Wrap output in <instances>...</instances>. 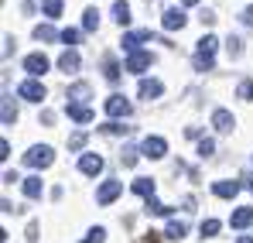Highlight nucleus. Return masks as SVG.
Wrapping results in <instances>:
<instances>
[{
    "label": "nucleus",
    "instance_id": "obj_32",
    "mask_svg": "<svg viewBox=\"0 0 253 243\" xmlns=\"http://www.w3.org/2000/svg\"><path fill=\"white\" fill-rule=\"evenodd\" d=\"M236 96L250 103V99H253V79H243V82H240V89H236Z\"/></svg>",
    "mask_w": 253,
    "mask_h": 243
},
{
    "label": "nucleus",
    "instance_id": "obj_35",
    "mask_svg": "<svg viewBox=\"0 0 253 243\" xmlns=\"http://www.w3.org/2000/svg\"><path fill=\"white\" fill-rule=\"evenodd\" d=\"M106 240V230H103V226H96V230H89V237H85L83 243H103Z\"/></svg>",
    "mask_w": 253,
    "mask_h": 243
},
{
    "label": "nucleus",
    "instance_id": "obj_21",
    "mask_svg": "<svg viewBox=\"0 0 253 243\" xmlns=\"http://www.w3.org/2000/svg\"><path fill=\"white\" fill-rule=\"evenodd\" d=\"M42 192H44L42 178H24V195H28V199H42Z\"/></svg>",
    "mask_w": 253,
    "mask_h": 243
},
{
    "label": "nucleus",
    "instance_id": "obj_23",
    "mask_svg": "<svg viewBox=\"0 0 253 243\" xmlns=\"http://www.w3.org/2000/svg\"><path fill=\"white\" fill-rule=\"evenodd\" d=\"M85 99H89V86L85 82H76L69 89V103H85Z\"/></svg>",
    "mask_w": 253,
    "mask_h": 243
},
{
    "label": "nucleus",
    "instance_id": "obj_39",
    "mask_svg": "<svg viewBox=\"0 0 253 243\" xmlns=\"http://www.w3.org/2000/svg\"><path fill=\"white\" fill-rule=\"evenodd\" d=\"M240 21H243V24H253V3L243 10V14H240Z\"/></svg>",
    "mask_w": 253,
    "mask_h": 243
},
{
    "label": "nucleus",
    "instance_id": "obj_16",
    "mask_svg": "<svg viewBox=\"0 0 253 243\" xmlns=\"http://www.w3.org/2000/svg\"><path fill=\"white\" fill-rule=\"evenodd\" d=\"M79 171H83V175H99V171H103V158H99V154H83V158H79Z\"/></svg>",
    "mask_w": 253,
    "mask_h": 243
},
{
    "label": "nucleus",
    "instance_id": "obj_17",
    "mask_svg": "<svg viewBox=\"0 0 253 243\" xmlns=\"http://www.w3.org/2000/svg\"><path fill=\"white\" fill-rule=\"evenodd\" d=\"M165 93V82L161 79H140V96L144 99H158Z\"/></svg>",
    "mask_w": 253,
    "mask_h": 243
},
{
    "label": "nucleus",
    "instance_id": "obj_15",
    "mask_svg": "<svg viewBox=\"0 0 253 243\" xmlns=\"http://www.w3.org/2000/svg\"><path fill=\"white\" fill-rule=\"evenodd\" d=\"M229 223H233V230H247V226H253V209H250V205L236 209V212L229 216Z\"/></svg>",
    "mask_w": 253,
    "mask_h": 243
},
{
    "label": "nucleus",
    "instance_id": "obj_11",
    "mask_svg": "<svg viewBox=\"0 0 253 243\" xmlns=\"http://www.w3.org/2000/svg\"><path fill=\"white\" fill-rule=\"evenodd\" d=\"M79 65H83V58H79V51H76V48H69V51L58 58V69H62L65 76H76V72H79Z\"/></svg>",
    "mask_w": 253,
    "mask_h": 243
},
{
    "label": "nucleus",
    "instance_id": "obj_42",
    "mask_svg": "<svg viewBox=\"0 0 253 243\" xmlns=\"http://www.w3.org/2000/svg\"><path fill=\"white\" fill-rule=\"evenodd\" d=\"M236 243H253V240H250V237H240V240H236Z\"/></svg>",
    "mask_w": 253,
    "mask_h": 243
},
{
    "label": "nucleus",
    "instance_id": "obj_40",
    "mask_svg": "<svg viewBox=\"0 0 253 243\" xmlns=\"http://www.w3.org/2000/svg\"><path fill=\"white\" fill-rule=\"evenodd\" d=\"M10 51H14V38L7 35V38H3V55H10Z\"/></svg>",
    "mask_w": 253,
    "mask_h": 243
},
{
    "label": "nucleus",
    "instance_id": "obj_41",
    "mask_svg": "<svg viewBox=\"0 0 253 243\" xmlns=\"http://www.w3.org/2000/svg\"><path fill=\"white\" fill-rule=\"evenodd\" d=\"M144 243H161V237H158V233H154V230H151V233H147V237H144Z\"/></svg>",
    "mask_w": 253,
    "mask_h": 243
},
{
    "label": "nucleus",
    "instance_id": "obj_43",
    "mask_svg": "<svg viewBox=\"0 0 253 243\" xmlns=\"http://www.w3.org/2000/svg\"><path fill=\"white\" fill-rule=\"evenodd\" d=\"M181 3H185V7H192V3H199V0H181Z\"/></svg>",
    "mask_w": 253,
    "mask_h": 243
},
{
    "label": "nucleus",
    "instance_id": "obj_4",
    "mask_svg": "<svg viewBox=\"0 0 253 243\" xmlns=\"http://www.w3.org/2000/svg\"><path fill=\"white\" fill-rule=\"evenodd\" d=\"M140 154L144 158H165L168 154V141L165 137H144L140 141Z\"/></svg>",
    "mask_w": 253,
    "mask_h": 243
},
{
    "label": "nucleus",
    "instance_id": "obj_25",
    "mask_svg": "<svg viewBox=\"0 0 253 243\" xmlns=\"http://www.w3.org/2000/svg\"><path fill=\"white\" fill-rule=\"evenodd\" d=\"M83 28L85 31H96V28H99V10H96V7L83 10Z\"/></svg>",
    "mask_w": 253,
    "mask_h": 243
},
{
    "label": "nucleus",
    "instance_id": "obj_19",
    "mask_svg": "<svg viewBox=\"0 0 253 243\" xmlns=\"http://www.w3.org/2000/svg\"><path fill=\"white\" fill-rule=\"evenodd\" d=\"M0 120L7 123V127L17 120V106H14V99H10L7 93H3V99H0Z\"/></svg>",
    "mask_w": 253,
    "mask_h": 243
},
{
    "label": "nucleus",
    "instance_id": "obj_38",
    "mask_svg": "<svg viewBox=\"0 0 253 243\" xmlns=\"http://www.w3.org/2000/svg\"><path fill=\"white\" fill-rule=\"evenodd\" d=\"M28 243H38V223L28 226Z\"/></svg>",
    "mask_w": 253,
    "mask_h": 243
},
{
    "label": "nucleus",
    "instance_id": "obj_28",
    "mask_svg": "<svg viewBox=\"0 0 253 243\" xmlns=\"http://www.w3.org/2000/svg\"><path fill=\"white\" fill-rule=\"evenodd\" d=\"M219 226H222L219 219H202V226H199V237H202V240H206V237H215V233H219Z\"/></svg>",
    "mask_w": 253,
    "mask_h": 243
},
{
    "label": "nucleus",
    "instance_id": "obj_33",
    "mask_svg": "<svg viewBox=\"0 0 253 243\" xmlns=\"http://www.w3.org/2000/svg\"><path fill=\"white\" fill-rule=\"evenodd\" d=\"M226 51H229V58H240V55H243V41L229 38V41H226Z\"/></svg>",
    "mask_w": 253,
    "mask_h": 243
},
{
    "label": "nucleus",
    "instance_id": "obj_14",
    "mask_svg": "<svg viewBox=\"0 0 253 243\" xmlns=\"http://www.w3.org/2000/svg\"><path fill=\"white\" fill-rule=\"evenodd\" d=\"M233 123H236V117H233L229 110H215V113H212V127H215L219 134H229Z\"/></svg>",
    "mask_w": 253,
    "mask_h": 243
},
{
    "label": "nucleus",
    "instance_id": "obj_26",
    "mask_svg": "<svg viewBox=\"0 0 253 243\" xmlns=\"http://www.w3.org/2000/svg\"><path fill=\"white\" fill-rule=\"evenodd\" d=\"M35 38L38 41H55V38H62V35H58L51 24H38V28H35Z\"/></svg>",
    "mask_w": 253,
    "mask_h": 243
},
{
    "label": "nucleus",
    "instance_id": "obj_10",
    "mask_svg": "<svg viewBox=\"0 0 253 243\" xmlns=\"http://www.w3.org/2000/svg\"><path fill=\"white\" fill-rule=\"evenodd\" d=\"M130 110H133V106H130L126 96H110V99H106V113H110V117H130Z\"/></svg>",
    "mask_w": 253,
    "mask_h": 243
},
{
    "label": "nucleus",
    "instance_id": "obj_34",
    "mask_svg": "<svg viewBox=\"0 0 253 243\" xmlns=\"http://www.w3.org/2000/svg\"><path fill=\"white\" fill-rule=\"evenodd\" d=\"M99 130H103V134H130V127H126V123H103Z\"/></svg>",
    "mask_w": 253,
    "mask_h": 243
},
{
    "label": "nucleus",
    "instance_id": "obj_5",
    "mask_svg": "<svg viewBox=\"0 0 253 243\" xmlns=\"http://www.w3.org/2000/svg\"><path fill=\"white\" fill-rule=\"evenodd\" d=\"M17 96H24L28 103H42L48 93H44V86L38 79H28V82H21V86H17Z\"/></svg>",
    "mask_w": 253,
    "mask_h": 243
},
{
    "label": "nucleus",
    "instance_id": "obj_30",
    "mask_svg": "<svg viewBox=\"0 0 253 243\" xmlns=\"http://www.w3.org/2000/svg\"><path fill=\"white\" fill-rule=\"evenodd\" d=\"M79 38H83V31H79V28H65V31H62V38H58V41H65V45L72 48V45H79Z\"/></svg>",
    "mask_w": 253,
    "mask_h": 243
},
{
    "label": "nucleus",
    "instance_id": "obj_2",
    "mask_svg": "<svg viewBox=\"0 0 253 243\" xmlns=\"http://www.w3.org/2000/svg\"><path fill=\"white\" fill-rule=\"evenodd\" d=\"M51 161H55V151H51L48 144H42V147H31V151L24 154V164H28V168H35V171L48 168Z\"/></svg>",
    "mask_w": 253,
    "mask_h": 243
},
{
    "label": "nucleus",
    "instance_id": "obj_1",
    "mask_svg": "<svg viewBox=\"0 0 253 243\" xmlns=\"http://www.w3.org/2000/svg\"><path fill=\"white\" fill-rule=\"evenodd\" d=\"M215 48H219L215 35H202L199 38V48H195V69L199 72H209L212 65H215Z\"/></svg>",
    "mask_w": 253,
    "mask_h": 243
},
{
    "label": "nucleus",
    "instance_id": "obj_44",
    "mask_svg": "<svg viewBox=\"0 0 253 243\" xmlns=\"http://www.w3.org/2000/svg\"><path fill=\"white\" fill-rule=\"evenodd\" d=\"M247 185H250V192H253V178H250V182H247Z\"/></svg>",
    "mask_w": 253,
    "mask_h": 243
},
{
    "label": "nucleus",
    "instance_id": "obj_3",
    "mask_svg": "<svg viewBox=\"0 0 253 243\" xmlns=\"http://www.w3.org/2000/svg\"><path fill=\"white\" fill-rule=\"evenodd\" d=\"M151 65H154V51H137V55H126V62H124V69H126V72H133V76H144Z\"/></svg>",
    "mask_w": 253,
    "mask_h": 243
},
{
    "label": "nucleus",
    "instance_id": "obj_12",
    "mask_svg": "<svg viewBox=\"0 0 253 243\" xmlns=\"http://www.w3.org/2000/svg\"><path fill=\"white\" fill-rule=\"evenodd\" d=\"M65 113H69V120H76V123H92V110L89 106H83V103H65Z\"/></svg>",
    "mask_w": 253,
    "mask_h": 243
},
{
    "label": "nucleus",
    "instance_id": "obj_31",
    "mask_svg": "<svg viewBox=\"0 0 253 243\" xmlns=\"http://www.w3.org/2000/svg\"><path fill=\"white\" fill-rule=\"evenodd\" d=\"M212 151H215V141L212 137H202L199 141V158H212Z\"/></svg>",
    "mask_w": 253,
    "mask_h": 243
},
{
    "label": "nucleus",
    "instance_id": "obj_7",
    "mask_svg": "<svg viewBox=\"0 0 253 243\" xmlns=\"http://www.w3.org/2000/svg\"><path fill=\"white\" fill-rule=\"evenodd\" d=\"M144 41H151V31H147V28H144V31H126L120 45H124V51H126V55H137Z\"/></svg>",
    "mask_w": 253,
    "mask_h": 243
},
{
    "label": "nucleus",
    "instance_id": "obj_9",
    "mask_svg": "<svg viewBox=\"0 0 253 243\" xmlns=\"http://www.w3.org/2000/svg\"><path fill=\"white\" fill-rule=\"evenodd\" d=\"M24 72H28V76H44V72H48V58H44L42 51H31V55L24 58Z\"/></svg>",
    "mask_w": 253,
    "mask_h": 243
},
{
    "label": "nucleus",
    "instance_id": "obj_29",
    "mask_svg": "<svg viewBox=\"0 0 253 243\" xmlns=\"http://www.w3.org/2000/svg\"><path fill=\"white\" fill-rule=\"evenodd\" d=\"M103 76H106L110 82H117L120 79V65H117L113 58H106V62H103Z\"/></svg>",
    "mask_w": 253,
    "mask_h": 243
},
{
    "label": "nucleus",
    "instance_id": "obj_20",
    "mask_svg": "<svg viewBox=\"0 0 253 243\" xmlns=\"http://www.w3.org/2000/svg\"><path fill=\"white\" fill-rule=\"evenodd\" d=\"M113 21H117L120 28L130 24V3H126V0H117V3H113Z\"/></svg>",
    "mask_w": 253,
    "mask_h": 243
},
{
    "label": "nucleus",
    "instance_id": "obj_22",
    "mask_svg": "<svg viewBox=\"0 0 253 243\" xmlns=\"http://www.w3.org/2000/svg\"><path fill=\"white\" fill-rule=\"evenodd\" d=\"M133 192L144 195V199H154V178H137L133 182Z\"/></svg>",
    "mask_w": 253,
    "mask_h": 243
},
{
    "label": "nucleus",
    "instance_id": "obj_36",
    "mask_svg": "<svg viewBox=\"0 0 253 243\" xmlns=\"http://www.w3.org/2000/svg\"><path fill=\"white\" fill-rule=\"evenodd\" d=\"M120 161H124L126 168H133V164H137V147H124V154H120Z\"/></svg>",
    "mask_w": 253,
    "mask_h": 243
},
{
    "label": "nucleus",
    "instance_id": "obj_18",
    "mask_svg": "<svg viewBox=\"0 0 253 243\" xmlns=\"http://www.w3.org/2000/svg\"><path fill=\"white\" fill-rule=\"evenodd\" d=\"M185 233H188V226H185V219H171L168 226H165V237H168L171 243L185 240Z\"/></svg>",
    "mask_w": 253,
    "mask_h": 243
},
{
    "label": "nucleus",
    "instance_id": "obj_8",
    "mask_svg": "<svg viewBox=\"0 0 253 243\" xmlns=\"http://www.w3.org/2000/svg\"><path fill=\"white\" fill-rule=\"evenodd\" d=\"M161 24H165V31H181V28L188 24V17H185V10H181V7H168V10H165V17H161Z\"/></svg>",
    "mask_w": 253,
    "mask_h": 243
},
{
    "label": "nucleus",
    "instance_id": "obj_37",
    "mask_svg": "<svg viewBox=\"0 0 253 243\" xmlns=\"http://www.w3.org/2000/svg\"><path fill=\"white\" fill-rule=\"evenodd\" d=\"M83 144H85V134H72V137H69V147H72V151H79Z\"/></svg>",
    "mask_w": 253,
    "mask_h": 243
},
{
    "label": "nucleus",
    "instance_id": "obj_6",
    "mask_svg": "<svg viewBox=\"0 0 253 243\" xmlns=\"http://www.w3.org/2000/svg\"><path fill=\"white\" fill-rule=\"evenodd\" d=\"M120 192H124V182L110 178V182H103V185H99V192H96V202H99V205H110L113 199H117V195H120Z\"/></svg>",
    "mask_w": 253,
    "mask_h": 243
},
{
    "label": "nucleus",
    "instance_id": "obj_24",
    "mask_svg": "<svg viewBox=\"0 0 253 243\" xmlns=\"http://www.w3.org/2000/svg\"><path fill=\"white\" fill-rule=\"evenodd\" d=\"M144 205H147L151 216H171V205H165L161 199H144Z\"/></svg>",
    "mask_w": 253,
    "mask_h": 243
},
{
    "label": "nucleus",
    "instance_id": "obj_13",
    "mask_svg": "<svg viewBox=\"0 0 253 243\" xmlns=\"http://www.w3.org/2000/svg\"><path fill=\"white\" fill-rule=\"evenodd\" d=\"M240 189H243V182H236V178H233V182H215V185H212V192H215L219 199H236Z\"/></svg>",
    "mask_w": 253,
    "mask_h": 243
},
{
    "label": "nucleus",
    "instance_id": "obj_27",
    "mask_svg": "<svg viewBox=\"0 0 253 243\" xmlns=\"http://www.w3.org/2000/svg\"><path fill=\"white\" fill-rule=\"evenodd\" d=\"M42 10H44V17H58L65 10V3L62 0H42Z\"/></svg>",
    "mask_w": 253,
    "mask_h": 243
}]
</instances>
